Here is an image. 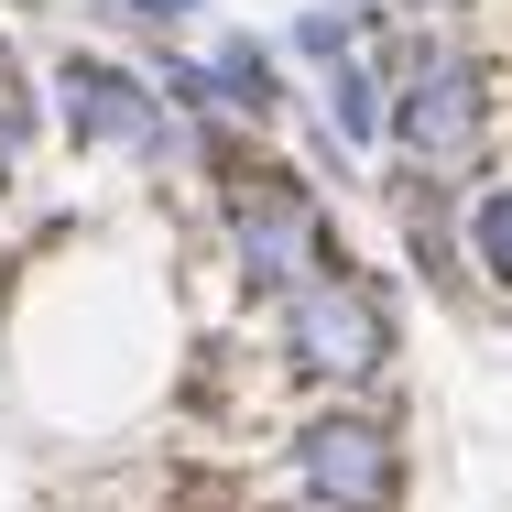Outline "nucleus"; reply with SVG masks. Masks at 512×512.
<instances>
[{"label":"nucleus","instance_id":"1","mask_svg":"<svg viewBox=\"0 0 512 512\" xmlns=\"http://www.w3.org/2000/svg\"><path fill=\"white\" fill-rule=\"evenodd\" d=\"M197 164L218 175V207H229V262H240V284L251 295H295V284H316L327 262H338V229H327V207H316V186L295 175V164H262V153H240L218 120L197 131Z\"/></svg>","mask_w":512,"mask_h":512},{"label":"nucleus","instance_id":"2","mask_svg":"<svg viewBox=\"0 0 512 512\" xmlns=\"http://www.w3.org/2000/svg\"><path fill=\"white\" fill-rule=\"evenodd\" d=\"M382 131L404 142L414 175H469V164L491 153V66L414 44V66L382 88Z\"/></svg>","mask_w":512,"mask_h":512},{"label":"nucleus","instance_id":"3","mask_svg":"<svg viewBox=\"0 0 512 512\" xmlns=\"http://www.w3.org/2000/svg\"><path fill=\"white\" fill-rule=\"evenodd\" d=\"M393 349H404V316H393V295L360 262H327L316 284L284 295V360L306 382H371Z\"/></svg>","mask_w":512,"mask_h":512},{"label":"nucleus","instance_id":"4","mask_svg":"<svg viewBox=\"0 0 512 512\" xmlns=\"http://www.w3.org/2000/svg\"><path fill=\"white\" fill-rule=\"evenodd\" d=\"M55 120H66L77 153H142V164L197 153L186 120L153 99V77H131L120 55H66V66H55Z\"/></svg>","mask_w":512,"mask_h":512},{"label":"nucleus","instance_id":"5","mask_svg":"<svg viewBox=\"0 0 512 512\" xmlns=\"http://www.w3.org/2000/svg\"><path fill=\"white\" fill-rule=\"evenodd\" d=\"M295 491L316 512H393L404 502V436H393V414H306L295 425Z\"/></svg>","mask_w":512,"mask_h":512},{"label":"nucleus","instance_id":"6","mask_svg":"<svg viewBox=\"0 0 512 512\" xmlns=\"http://www.w3.org/2000/svg\"><path fill=\"white\" fill-rule=\"evenodd\" d=\"M316 99H327V131H338V153H360V142H382V77H371L360 55H338Z\"/></svg>","mask_w":512,"mask_h":512},{"label":"nucleus","instance_id":"7","mask_svg":"<svg viewBox=\"0 0 512 512\" xmlns=\"http://www.w3.org/2000/svg\"><path fill=\"white\" fill-rule=\"evenodd\" d=\"M458 251H469V273H480L491 295H512V186H491V197L469 207V229H458Z\"/></svg>","mask_w":512,"mask_h":512},{"label":"nucleus","instance_id":"8","mask_svg":"<svg viewBox=\"0 0 512 512\" xmlns=\"http://www.w3.org/2000/svg\"><path fill=\"white\" fill-rule=\"evenodd\" d=\"M33 131H44V99H33V77H22V55H11V33H0V175L33 153Z\"/></svg>","mask_w":512,"mask_h":512},{"label":"nucleus","instance_id":"9","mask_svg":"<svg viewBox=\"0 0 512 512\" xmlns=\"http://www.w3.org/2000/svg\"><path fill=\"white\" fill-rule=\"evenodd\" d=\"M360 22H371V11H306V22H295V55H306V66L360 55Z\"/></svg>","mask_w":512,"mask_h":512},{"label":"nucleus","instance_id":"10","mask_svg":"<svg viewBox=\"0 0 512 512\" xmlns=\"http://www.w3.org/2000/svg\"><path fill=\"white\" fill-rule=\"evenodd\" d=\"M120 11H131V22H142V33H175V22H197L207 0H120Z\"/></svg>","mask_w":512,"mask_h":512}]
</instances>
